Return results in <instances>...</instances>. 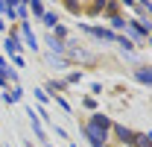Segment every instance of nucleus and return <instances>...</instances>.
<instances>
[{
    "label": "nucleus",
    "mask_w": 152,
    "mask_h": 147,
    "mask_svg": "<svg viewBox=\"0 0 152 147\" xmlns=\"http://www.w3.org/2000/svg\"><path fill=\"white\" fill-rule=\"evenodd\" d=\"M132 141H134L137 147H149V138H146V135H134Z\"/></svg>",
    "instance_id": "2"
},
{
    "label": "nucleus",
    "mask_w": 152,
    "mask_h": 147,
    "mask_svg": "<svg viewBox=\"0 0 152 147\" xmlns=\"http://www.w3.org/2000/svg\"><path fill=\"white\" fill-rule=\"evenodd\" d=\"M105 132H108V129H102V127H94V124H88V135H91V141H94L96 147H102V144H105Z\"/></svg>",
    "instance_id": "1"
}]
</instances>
